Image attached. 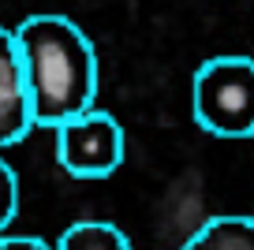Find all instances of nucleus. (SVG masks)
<instances>
[{"label":"nucleus","instance_id":"nucleus-8","mask_svg":"<svg viewBox=\"0 0 254 250\" xmlns=\"http://www.w3.org/2000/svg\"><path fill=\"white\" fill-rule=\"evenodd\" d=\"M0 250H56L38 235H0Z\"/></svg>","mask_w":254,"mask_h":250},{"label":"nucleus","instance_id":"nucleus-4","mask_svg":"<svg viewBox=\"0 0 254 250\" xmlns=\"http://www.w3.org/2000/svg\"><path fill=\"white\" fill-rule=\"evenodd\" d=\"M34 127L38 124H34L30 86H26L15 30L0 26V149L23 142Z\"/></svg>","mask_w":254,"mask_h":250},{"label":"nucleus","instance_id":"nucleus-1","mask_svg":"<svg viewBox=\"0 0 254 250\" xmlns=\"http://www.w3.org/2000/svg\"><path fill=\"white\" fill-rule=\"evenodd\" d=\"M23 56L26 86H30L34 124L64 127L67 120L94 109L97 97V53L75 19L38 11L15 26Z\"/></svg>","mask_w":254,"mask_h":250},{"label":"nucleus","instance_id":"nucleus-5","mask_svg":"<svg viewBox=\"0 0 254 250\" xmlns=\"http://www.w3.org/2000/svg\"><path fill=\"white\" fill-rule=\"evenodd\" d=\"M180 250H254V217L243 213L209 217Z\"/></svg>","mask_w":254,"mask_h":250},{"label":"nucleus","instance_id":"nucleus-6","mask_svg":"<svg viewBox=\"0 0 254 250\" xmlns=\"http://www.w3.org/2000/svg\"><path fill=\"white\" fill-rule=\"evenodd\" d=\"M56 250H131V239L109 220H75L56 239Z\"/></svg>","mask_w":254,"mask_h":250},{"label":"nucleus","instance_id":"nucleus-2","mask_svg":"<svg viewBox=\"0 0 254 250\" xmlns=\"http://www.w3.org/2000/svg\"><path fill=\"white\" fill-rule=\"evenodd\" d=\"M190 112L202 131L217 138L254 134V60L209 56L190 78Z\"/></svg>","mask_w":254,"mask_h":250},{"label":"nucleus","instance_id":"nucleus-3","mask_svg":"<svg viewBox=\"0 0 254 250\" xmlns=\"http://www.w3.org/2000/svg\"><path fill=\"white\" fill-rule=\"evenodd\" d=\"M56 161L75 180H109L124 164V127L112 112L90 109L56 127Z\"/></svg>","mask_w":254,"mask_h":250},{"label":"nucleus","instance_id":"nucleus-7","mask_svg":"<svg viewBox=\"0 0 254 250\" xmlns=\"http://www.w3.org/2000/svg\"><path fill=\"white\" fill-rule=\"evenodd\" d=\"M15 213H19V176H15V168L0 157V235H8Z\"/></svg>","mask_w":254,"mask_h":250}]
</instances>
